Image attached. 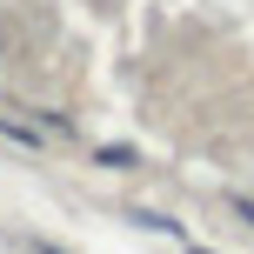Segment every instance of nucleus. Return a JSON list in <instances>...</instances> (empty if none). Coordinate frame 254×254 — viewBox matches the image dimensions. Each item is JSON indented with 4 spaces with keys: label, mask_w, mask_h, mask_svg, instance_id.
Listing matches in <instances>:
<instances>
[{
    "label": "nucleus",
    "mask_w": 254,
    "mask_h": 254,
    "mask_svg": "<svg viewBox=\"0 0 254 254\" xmlns=\"http://www.w3.org/2000/svg\"><path fill=\"white\" fill-rule=\"evenodd\" d=\"M34 254H67V248L61 241H34Z\"/></svg>",
    "instance_id": "obj_4"
},
{
    "label": "nucleus",
    "mask_w": 254,
    "mask_h": 254,
    "mask_svg": "<svg viewBox=\"0 0 254 254\" xmlns=\"http://www.w3.org/2000/svg\"><path fill=\"white\" fill-rule=\"evenodd\" d=\"M234 214H241V228L254 234V201H234Z\"/></svg>",
    "instance_id": "obj_3"
},
{
    "label": "nucleus",
    "mask_w": 254,
    "mask_h": 254,
    "mask_svg": "<svg viewBox=\"0 0 254 254\" xmlns=\"http://www.w3.org/2000/svg\"><path fill=\"white\" fill-rule=\"evenodd\" d=\"M94 167H107V174H134V167H140V147H127V140H101V147H94Z\"/></svg>",
    "instance_id": "obj_2"
},
{
    "label": "nucleus",
    "mask_w": 254,
    "mask_h": 254,
    "mask_svg": "<svg viewBox=\"0 0 254 254\" xmlns=\"http://www.w3.org/2000/svg\"><path fill=\"white\" fill-rule=\"evenodd\" d=\"M188 254H214V248H201V241H188Z\"/></svg>",
    "instance_id": "obj_5"
},
{
    "label": "nucleus",
    "mask_w": 254,
    "mask_h": 254,
    "mask_svg": "<svg viewBox=\"0 0 254 254\" xmlns=\"http://www.w3.org/2000/svg\"><path fill=\"white\" fill-rule=\"evenodd\" d=\"M127 221H134L140 234H161V241H181V248H188V228H181L174 214H161V207H134Z\"/></svg>",
    "instance_id": "obj_1"
}]
</instances>
